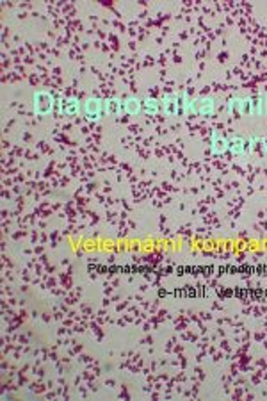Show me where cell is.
Wrapping results in <instances>:
<instances>
[{"mask_svg": "<svg viewBox=\"0 0 267 401\" xmlns=\"http://www.w3.org/2000/svg\"><path fill=\"white\" fill-rule=\"evenodd\" d=\"M32 107L36 116H46L52 110H56V100L48 91H36L32 98Z\"/></svg>", "mask_w": 267, "mask_h": 401, "instance_id": "6da1fadb", "label": "cell"}, {"mask_svg": "<svg viewBox=\"0 0 267 401\" xmlns=\"http://www.w3.org/2000/svg\"><path fill=\"white\" fill-rule=\"evenodd\" d=\"M106 114V100L102 98H88L84 102V118L91 123L100 122Z\"/></svg>", "mask_w": 267, "mask_h": 401, "instance_id": "7a4b0ae2", "label": "cell"}, {"mask_svg": "<svg viewBox=\"0 0 267 401\" xmlns=\"http://www.w3.org/2000/svg\"><path fill=\"white\" fill-rule=\"evenodd\" d=\"M216 110V100L210 96H202V98H192L189 107V114L198 116H212Z\"/></svg>", "mask_w": 267, "mask_h": 401, "instance_id": "3957f363", "label": "cell"}, {"mask_svg": "<svg viewBox=\"0 0 267 401\" xmlns=\"http://www.w3.org/2000/svg\"><path fill=\"white\" fill-rule=\"evenodd\" d=\"M82 106H80V100L75 98V96H68V98H59L56 100V112L62 116H77L80 112Z\"/></svg>", "mask_w": 267, "mask_h": 401, "instance_id": "277c9868", "label": "cell"}, {"mask_svg": "<svg viewBox=\"0 0 267 401\" xmlns=\"http://www.w3.org/2000/svg\"><path fill=\"white\" fill-rule=\"evenodd\" d=\"M160 106H162V112L166 116H176L178 114V98H176V93H170V94H164L160 100Z\"/></svg>", "mask_w": 267, "mask_h": 401, "instance_id": "5b68a950", "label": "cell"}, {"mask_svg": "<svg viewBox=\"0 0 267 401\" xmlns=\"http://www.w3.org/2000/svg\"><path fill=\"white\" fill-rule=\"evenodd\" d=\"M123 112L128 116H136L139 112H142V100H139L138 96H126V98H123Z\"/></svg>", "mask_w": 267, "mask_h": 401, "instance_id": "8992f818", "label": "cell"}, {"mask_svg": "<svg viewBox=\"0 0 267 401\" xmlns=\"http://www.w3.org/2000/svg\"><path fill=\"white\" fill-rule=\"evenodd\" d=\"M228 152H232L234 156H244L246 154V138L230 136L228 138Z\"/></svg>", "mask_w": 267, "mask_h": 401, "instance_id": "52a82bcc", "label": "cell"}, {"mask_svg": "<svg viewBox=\"0 0 267 401\" xmlns=\"http://www.w3.org/2000/svg\"><path fill=\"white\" fill-rule=\"evenodd\" d=\"M210 150L214 152L216 156H221V154L228 152V138L221 136L219 132H214L210 140Z\"/></svg>", "mask_w": 267, "mask_h": 401, "instance_id": "ba28073f", "label": "cell"}, {"mask_svg": "<svg viewBox=\"0 0 267 401\" xmlns=\"http://www.w3.org/2000/svg\"><path fill=\"white\" fill-rule=\"evenodd\" d=\"M106 114L114 116V118L125 114V112H123V98H107L106 100Z\"/></svg>", "mask_w": 267, "mask_h": 401, "instance_id": "9c48e42d", "label": "cell"}, {"mask_svg": "<svg viewBox=\"0 0 267 401\" xmlns=\"http://www.w3.org/2000/svg\"><path fill=\"white\" fill-rule=\"evenodd\" d=\"M162 110V106H160V100L157 98H146L142 100V112L148 116H154V114H158Z\"/></svg>", "mask_w": 267, "mask_h": 401, "instance_id": "30bf717a", "label": "cell"}, {"mask_svg": "<svg viewBox=\"0 0 267 401\" xmlns=\"http://www.w3.org/2000/svg\"><path fill=\"white\" fill-rule=\"evenodd\" d=\"M226 110H228V114L240 116V114H242V98H232V100H228Z\"/></svg>", "mask_w": 267, "mask_h": 401, "instance_id": "8fae6325", "label": "cell"}, {"mask_svg": "<svg viewBox=\"0 0 267 401\" xmlns=\"http://www.w3.org/2000/svg\"><path fill=\"white\" fill-rule=\"evenodd\" d=\"M260 148L264 150V154H267V138H260Z\"/></svg>", "mask_w": 267, "mask_h": 401, "instance_id": "7c38bea8", "label": "cell"}]
</instances>
